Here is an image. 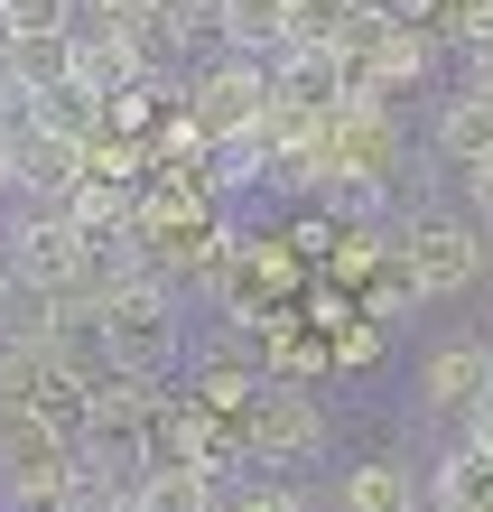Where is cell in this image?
<instances>
[{"label": "cell", "mask_w": 493, "mask_h": 512, "mask_svg": "<svg viewBox=\"0 0 493 512\" xmlns=\"http://www.w3.org/2000/svg\"><path fill=\"white\" fill-rule=\"evenodd\" d=\"M335 512H428V485L410 457H354L335 475Z\"/></svg>", "instance_id": "9c48e42d"}, {"label": "cell", "mask_w": 493, "mask_h": 512, "mask_svg": "<svg viewBox=\"0 0 493 512\" xmlns=\"http://www.w3.org/2000/svg\"><path fill=\"white\" fill-rule=\"evenodd\" d=\"M270 103H280V84H270V56H205V66H187V112L214 131V140H242V131H261L270 122Z\"/></svg>", "instance_id": "52a82bcc"}, {"label": "cell", "mask_w": 493, "mask_h": 512, "mask_svg": "<svg viewBox=\"0 0 493 512\" xmlns=\"http://www.w3.org/2000/svg\"><path fill=\"white\" fill-rule=\"evenodd\" d=\"M84 10H103L112 28H131V38H149V28L168 19V0H84Z\"/></svg>", "instance_id": "9a60e30c"}, {"label": "cell", "mask_w": 493, "mask_h": 512, "mask_svg": "<svg viewBox=\"0 0 493 512\" xmlns=\"http://www.w3.org/2000/svg\"><path fill=\"white\" fill-rule=\"evenodd\" d=\"M94 336L112 354V373L168 382L177 364H187V298H177L168 270H140V280H121L103 308H94Z\"/></svg>", "instance_id": "6da1fadb"}, {"label": "cell", "mask_w": 493, "mask_h": 512, "mask_svg": "<svg viewBox=\"0 0 493 512\" xmlns=\"http://www.w3.org/2000/svg\"><path fill=\"white\" fill-rule=\"evenodd\" d=\"M261 391H270V364H242V354H205V364L187 373V401L214 410V419H233V429L261 410Z\"/></svg>", "instance_id": "30bf717a"}, {"label": "cell", "mask_w": 493, "mask_h": 512, "mask_svg": "<svg viewBox=\"0 0 493 512\" xmlns=\"http://www.w3.org/2000/svg\"><path fill=\"white\" fill-rule=\"evenodd\" d=\"M456 205L493 233V159H475V168H456Z\"/></svg>", "instance_id": "5bb4252c"}, {"label": "cell", "mask_w": 493, "mask_h": 512, "mask_svg": "<svg viewBox=\"0 0 493 512\" xmlns=\"http://www.w3.org/2000/svg\"><path fill=\"white\" fill-rule=\"evenodd\" d=\"M428 149H438L447 168L493 159V75H475V66H466V84H447V94L428 103Z\"/></svg>", "instance_id": "ba28073f"}, {"label": "cell", "mask_w": 493, "mask_h": 512, "mask_svg": "<svg viewBox=\"0 0 493 512\" xmlns=\"http://www.w3.org/2000/svg\"><path fill=\"white\" fill-rule=\"evenodd\" d=\"M84 252H94V233H84L66 205H10V224H0V261H10V280L38 289V298H56V317H94Z\"/></svg>", "instance_id": "7a4b0ae2"}, {"label": "cell", "mask_w": 493, "mask_h": 512, "mask_svg": "<svg viewBox=\"0 0 493 512\" xmlns=\"http://www.w3.org/2000/svg\"><path fill=\"white\" fill-rule=\"evenodd\" d=\"M400 270H410L419 308H447V298L484 289L493 243H484V224L466 215V205H456V215H410V224H400Z\"/></svg>", "instance_id": "277c9868"}, {"label": "cell", "mask_w": 493, "mask_h": 512, "mask_svg": "<svg viewBox=\"0 0 493 512\" xmlns=\"http://www.w3.org/2000/svg\"><path fill=\"white\" fill-rule=\"evenodd\" d=\"M456 438H466V447H475V457L493 466V401H484V410H475V419H466V429H456Z\"/></svg>", "instance_id": "2e32d148"}, {"label": "cell", "mask_w": 493, "mask_h": 512, "mask_svg": "<svg viewBox=\"0 0 493 512\" xmlns=\"http://www.w3.org/2000/svg\"><path fill=\"white\" fill-rule=\"evenodd\" d=\"M131 512H224V485H214L205 466L149 457V466H140V494H131Z\"/></svg>", "instance_id": "8fae6325"}, {"label": "cell", "mask_w": 493, "mask_h": 512, "mask_svg": "<svg viewBox=\"0 0 493 512\" xmlns=\"http://www.w3.org/2000/svg\"><path fill=\"white\" fill-rule=\"evenodd\" d=\"M224 512H317V503H307L289 475H252V485H233V494H224Z\"/></svg>", "instance_id": "7c38bea8"}, {"label": "cell", "mask_w": 493, "mask_h": 512, "mask_svg": "<svg viewBox=\"0 0 493 512\" xmlns=\"http://www.w3.org/2000/svg\"><path fill=\"white\" fill-rule=\"evenodd\" d=\"M242 447H252V475H289V485H298L307 466L335 457V410L307 382H270L261 410L242 419Z\"/></svg>", "instance_id": "3957f363"}, {"label": "cell", "mask_w": 493, "mask_h": 512, "mask_svg": "<svg viewBox=\"0 0 493 512\" xmlns=\"http://www.w3.org/2000/svg\"><path fill=\"white\" fill-rule=\"evenodd\" d=\"M493 401V336H438L410 364V410L419 419H438V429H466V419Z\"/></svg>", "instance_id": "8992f818"}, {"label": "cell", "mask_w": 493, "mask_h": 512, "mask_svg": "<svg viewBox=\"0 0 493 512\" xmlns=\"http://www.w3.org/2000/svg\"><path fill=\"white\" fill-rule=\"evenodd\" d=\"M75 429H56V419L38 410H0V494H10V512H56L75 485Z\"/></svg>", "instance_id": "5b68a950"}, {"label": "cell", "mask_w": 493, "mask_h": 512, "mask_svg": "<svg viewBox=\"0 0 493 512\" xmlns=\"http://www.w3.org/2000/svg\"><path fill=\"white\" fill-rule=\"evenodd\" d=\"M0 298H10V261H0Z\"/></svg>", "instance_id": "e0dca14e"}, {"label": "cell", "mask_w": 493, "mask_h": 512, "mask_svg": "<svg viewBox=\"0 0 493 512\" xmlns=\"http://www.w3.org/2000/svg\"><path fill=\"white\" fill-rule=\"evenodd\" d=\"M391 354V326H373V317H354L345 336H335V373H373Z\"/></svg>", "instance_id": "4fadbf2b"}]
</instances>
